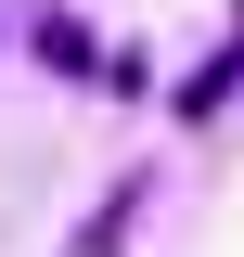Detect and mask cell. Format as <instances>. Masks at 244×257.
<instances>
[{"label": "cell", "mask_w": 244, "mask_h": 257, "mask_svg": "<svg viewBox=\"0 0 244 257\" xmlns=\"http://www.w3.org/2000/svg\"><path fill=\"white\" fill-rule=\"evenodd\" d=\"M129 219H142V180H116V193H103V219L77 231V244H64V257H116V244H129Z\"/></svg>", "instance_id": "6da1fadb"}]
</instances>
